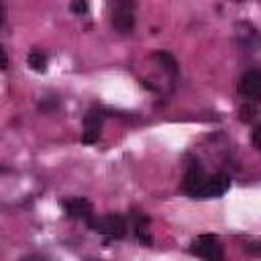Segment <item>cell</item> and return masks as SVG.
I'll return each mask as SVG.
<instances>
[{
	"label": "cell",
	"instance_id": "obj_1",
	"mask_svg": "<svg viewBox=\"0 0 261 261\" xmlns=\"http://www.w3.org/2000/svg\"><path fill=\"white\" fill-rule=\"evenodd\" d=\"M88 226L94 230V232H100V234H106V237H124L126 234V220L120 216V214H106V216H92L88 220Z\"/></svg>",
	"mask_w": 261,
	"mask_h": 261
},
{
	"label": "cell",
	"instance_id": "obj_2",
	"mask_svg": "<svg viewBox=\"0 0 261 261\" xmlns=\"http://www.w3.org/2000/svg\"><path fill=\"white\" fill-rule=\"evenodd\" d=\"M190 251L196 257H202L206 261H218L222 259V245L216 234H200L198 239L192 241Z\"/></svg>",
	"mask_w": 261,
	"mask_h": 261
},
{
	"label": "cell",
	"instance_id": "obj_3",
	"mask_svg": "<svg viewBox=\"0 0 261 261\" xmlns=\"http://www.w3.org/2000/svg\"><path fill=\"white\" fill-rule=\"evenodd\" d=\"M230 188V177L224 173L206 175L204 181L194 190L192 198H220Z\"/></svg>",
	"mask_w": 261,
	"mask_h": 261
},
{
	"label": "cell",
	"instance_id": "obj_4",
	"mask_svg": "<svg viewBox=\"0 0 261 261\" xmlns=\"http://www.w3.org/2000/svg\"><path fill=\"white\" fill-rule=\"evenodd\" d=\"M135 4L130 2H116L114 4V12H112V27L122 33L128 35L135 29V14H133Z\"/></svg>",
	"mask_w": 261,
	"mask_h": 261
},
{
	"label": "cell",
	"instance_id": "obj_5",
	"mask_svg": "<svg viewBox=\"0 0 261 261\" xmlns=\"http://www.w3.org/2000/svg\"><path fill=\"white\" fill-rule=\"evenodd\" d=\"M104 118H106V112L102 108L94 106V108L88 110V114L84 118V137H82L84 143H96L98 141Z\"/></svg>",
	"mask_w": 261,
	"mask_h": 261
},
{
	"label": "cell",
	"instance_id": "obj_6",
	"mask_svg": "<svg viewBox=\"0 0 261 261\" xmlns=\"http://www.w3.org/2000/svg\"><path fill=\"white\" fill-rule=\"evenodd\" d=\"M239 94L249 100H259L261 96V73L257 69L245 71V75L239 82Z\"/></svg>",
	"mask_w": 261,
	"mask_h": 261
},
{
	"label": "cell",
	"instance_id": "obj_7",
	"mask_svg": "<svg viewBox=\"0 0 261 261\" xmlns=\"http://www.w3.org/2000/svg\"><path fill=\"white\" fill-rule=\"evenodd\" d=\"M63 208L67 210V214L71 218H82V220H90L94 216V208L86 198H71L67 202H63Z\"/></svg>",
	"mask_w": 261,
	"mask_h": 261
},
{
	"label": "cell",
	"instance_id": "obj_8",
	"mask_svg": "<svg viewBox=\"0 0 261 261\" xmlns=\"http://www.w3.org/2000/svg\"><path fill=\"white\" fill-rule=\"evenodd\" d=\"M204 177H206V173H204L202 165L198 161H192L188 165V169H186V175H184V190H186V194L192 196L194 190L204 181Z\"/></svg>",
	"mask_w": 261,
	"mask_h": 261
},
{
	"label": "cell",
	"instance_id": "obj_9",
	"mask_svg": "<svg viewBox=\"0 0 261 261\" xmlns=\"http://www.w3.org/2000/svg\"><path fill=\"white\" fill-rule=\"evenodd\" d=\"M135 232H137L139 241H141L145 247H151V245H153V237H151V230H149V218H147V216H137Z\"/></svg>",
	"mask_w": 261,
	"mask_h": 261
},
{
	"label": "cell",
	"instance_id": "obj_10",
	"mask_svg": "<svg viewBox=\"0 0 261 261\" xmlns=\"http://www.w3.org/2000/svg\"><path fill=\"white\" fill-rule=\"evenodd\" d=\"M27 63H29L31 69L43 73V71H45V65H47V57H45V53H41V51H31L29 57H27Z\"/></svg>",
	"mask_w": 261,
	"mask_h": 261
},
{
	"label": "cell",
	"instance_id": "obj_11",
	"mask_svg": "<svg viewBox=\"0 0 261 261\" xmlns=\"http://www.w3.org/2000/svg\"><path fill=\"white\" fill-rule=\"evenodd\" d=\"M153 57H155V59L161 63V67H163V69H167L171 75H175V73H177V61H175L169 53H165V51H157Z\"/></svg>",
	"mask_w": 261,
	"mask_h": 261
},
{
	"label": "cell",
	"instance_id": "obj_12",
	"mask_svg": "<svg viewBox=\"0 0 261 261\" xmlns=\"http://www.w3.org/2000/svg\"><path fill=\"white\" fill-rule=\"evenodd\" d=\"M71 12H75V14H84V12H88V2H84V0H77V2H71Z\"/></svg>",
	"mask_w": 261,
	"mask_h": 261
},
{
	"label": "cell",
	"instance_id": "obj_13",
	"mask_svg": "<svg viewBox=\"0 0 261 261\" xmlns=\"http://www.w3.org/2000/svg\"><path fill=\"white\" fill-rule=\"evenodd\" d=\"M253 116H255V108L253 106H243L241 108V120H245V122H249V120H253Z\"/></svg>",
	"mask_w": 261,
	"mask_h": 261
},
{
	"label": "cell",
	"instance_id": "obj_14",
	"mask_svg": "<svg viewBox=\"0 0 261 261\" xmlns=\"http://www.w3.org/2000/svg\"><path fill=\"white\" fill-rule=\"evenodd\" d=\"M6 67H8V55H6V51H4L2 45H0V71L6 69Z\"/></svg>",
	"mask_w": 261,
	"mask_h": 261
},
{
	"label": "cell",
	"instance_id": "obj_15",
	"mask_svg": "<svg viewBox=\"0 0 261 261\" xmlns=\"http://www.w3.org/2000/svg\"><path fill=\"white\" fill-rule=\"evenodd\" d=\"M259 139H261V126H255V130H253V145L259 149L261 147V143H259Z\"/></svg>",
	"mask_w": 261,
	"mask_h": 261
},
{
	"label": "cell",
	"instance_id": "obj_16",
	"mask_svg": "<svg viewBox=\"0 0 261 261\" xmlns=\"http://www.w3.org/2000/svg\"><path fill=\"white\" fill-rule=\"evenodd\" d=\"M20 261H43L41 257H37V255H29V257H22Z\"/></svg>",
	"mask_w": 261,
	"mask_h": 261
},
{
	"label": "cell",
	"instance_id": "obj_17",
	"mask_svg": "<svg viewBox=\"0 0 261 261\" xmlns=\"http://www.w3.org/2000/svg\"><path fill=\"white\" fill-rule=\"evenodd\" d=\"M2 22H4V6L0 4V24H2Z\"/></svg>",
	"mask_w": 261,
	"mask_h": 261
},
{
	"label": "cell",
	"instance_id": "obj_18",
	"mask_svg": "<svg viewBox=\"0 0 261 261\" xmlns=\"http://www.w3.org/2000/svg\"><path fill=\"white\" fill-rule=\"evenodd\" d=\"M218 261H224V259H218Z\"/></svg>",
	"mask_w": 261,
	"mask_h": 261
}]
</instances>
